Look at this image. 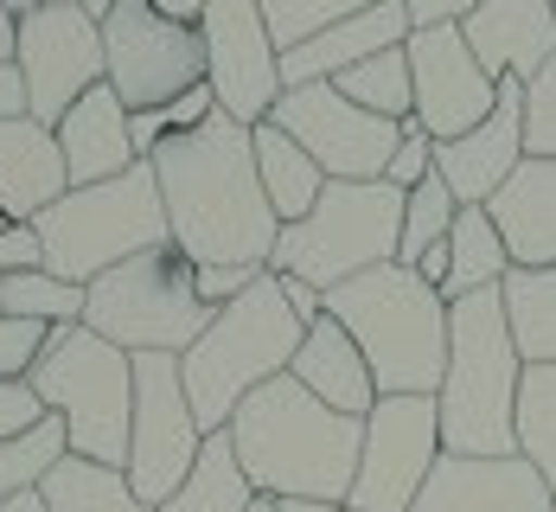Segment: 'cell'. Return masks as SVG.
<instances>
[{
    "mask_svg": "<svg viewBox=\"0 0 556 512\" xmlns=\"http://www.w3.org/2000/svg\"><path fill=\"white\" fill-rule=\"evenodd\" d=\"M13 115H26V84L13 64H0V122H13Z\"/></svg>",
    "mask_w": 556,
    "mask_h": 512,
    "instance_id": "f6af8a7d",
    "label": "cell"
},
{
    "mask_svg": "<svg viewBox=\"0 0 556 512\" xmlns=\"http://www.w3.org/2000/svg\"><path fill=\"white\" fill-rule=\"evenodd\" d=\"M269 276V270H250V263H205V270H192V283H199V301L218 314V308H230L243 288H256Z\"/></svg>",
    "mask_w": 556,
    "mask_h": 512,
    "instance_id": "f35d334b",
    "label": "cell"
},
{
    "mask_svg": "<svg viewBox=\"0 0 556 512\" xmlns=\"http://www.w3.org/2000/svg\"><path fill=\"white\" fill-rule=\"evenodd\" d=\"M525 154L556 161V58L525 84Z\"/></svg>",
    "mask_w": 556,
    "mask_h": 512,
    "instance_id": "d590c367",
    "label": "cell"
},
{
    "mask_svg": "<svg viewBox=\"0 0 556 512\" xmlns=\"http://www.w3.org/2000/svg\"><path fill=\"white\" fill-rule=\"evenodd\" d=\"M409 512H556V487L525 455H442Z\"/></svg>",
    "mask_w": 556,
    "mask_h": 512,
    "instance_id": "e0dca14e",
    "label": "cell"
},
{
    "mask_svg": "<svg viewBox=\"0 0 556 512\" xmlns=\"http://www.w3.org/2000/svg\"><path fill=\"white\" fill-rule=\"evenodd\" d=\"M403 39H409L403 0H378V7L339 20V26H327V33H314L307 46L281 52V90H294V84H333V77H345L352 64H365V58H378V52H396Z\"/></svg>",
    "mask_w": 556,
    "mask_h": 512,
    "instance_id": "ffe728a7",
    "label": "cell"
},
{
    "mask_svg": "<svg viewBox=\"0 0 556 512\" xmlns=\"http://www.w3.org/2000/svg\"><path fill=\"white\" fill-rule=\"evenodd\" d=\"M20 270H46V243H39L33 225L0 230V276H20Z\"/></svg>",
    "mask_w": 556,
    "mask_h": 512,
    "instance_id": "60d3db41",
    "label": "cell"
},
{
    "mask_svg": "<svg viewBox=\"0 0 556 512\" xmlns=\"http://www.w3.org/2000/svg\"><path fill=\"white\" fill-rule=\"evenodd\" d=\"M64 192H71V173H64L52 128H39L33 115L0 122V218L7 225H33Z\"/></svg>",
    "mask_w": 556,
    "mask_h": 512,
    "instance_id": "7402d4cb",
    "label": "cell"
},
{
    "mask_svg": "<svg viewBox=\"0 0 556 512\" xmlns=\"http://www.w3.org/2000/svg\"><path fill=\"white\" fill-rule=\"evenodd\" d=\"M110 7H115V0H84V13H90L97 26L110 20ZM148 7H154V13H167V20H179V26H199V13H205L212 0H148Z\"/></svg>",
    "mask_w": 556,
    "mask_h": 512,
    "instance_id": "7bdbcfd3",
    "label": "cell"
},
{
    "mask_svg": "<svg viewBox=\"0 0 556 512\" xmlns=\"http://www.w3.org/2000/svg\"><path fill=\"white\" fill-rule=\"evenodd\" d=\"M365 7H378V0H263V20H269V39H276L281 52H294L314 33H327V26L365 13Z\"/></svg>",
    "mask_w": 556,
    "mask_h": 512,
    "instance_id": "e575fe53",
    "label": "cell"
},
{
    "mask_svg": "<svg viewBox=\"0 0 556 512\" xmlns=\"http://www.w3.org/2000/svg\"><path fill=\"white\" fill-rule=\"evenodd\" d=\"M46 340H52V327H33V321H7V314H0V385H26V372L39 365Z\"/></svg>",
    "mask_w": 556,
    "mask_h": 512,
    "instance_id": "8d00e7d4",
    "label": "cell"
},
{
    "mask_svg": "<svg viewBox=\"0 0 556 512\" xmlns=\"http://www.w3.org/2000/svg\"><path fill=\"white\" fill-rule=\"evenodd\" d=\"M442 455L447 449H442L435 398H378V410L365 416L358 474H352L345 507L352 512H409Z\"/></svg>",
    "mask_w": 556,
    "mask_h": 512,
    "instance_id": "7c38bea8",
    "label": "cell"
},
{
    "mask_svg": "<svg viewBox=\"0 0 556 512\" xmlns=\"http://www.w3.org/2000/svg\"><path fill=\"white\" fill-rule=\"evenodd\" d=\"M429 173H435V141H429L416 122H403V141H396V154H390L384 179L396 186V192H416Z\"/></svg>",
    "mask_w": 556,
    "mask_h": 512,
    "instance_id": "74e56055",
    "label": "cell"
},
{
    "mask_svg": "<svg viewBox=\"0 0 556 512\" xmlns=\"http://www.w3.org/2000/svg\"><path fill=\"white\" fill-rule=\"evenodd\" d=\"M0 7H7L13 20H26V13H33V0H0Z\"/></svg>",
    "mask_w": 556,
    "mask_h": 512,
    "instance_id": "681fc988",
    "label": "cell"
},
{
    "mask_svg": "<svg viewBox=\"0 0 556 512\" xmlns=\"http://www.w3.org/2000/svg\"><path fill=\"white\" fill-rule=\"evenodd\" d=\"M276 512H352V507H327V500H276Z\"/></svg>",
    "mask_w": 556,
    "mask_h": 512,
    "instance_id": "7dc6e473",
    "label": "cell"
},
{
    "mask_svg": "<svg viewBox=\"0 0 556 512\" xmlns=\"http://www.w3.org/2000/svg\"><path fill=\"white\" fill-rule=\"evenodd\" d=\"M39 494H46V512H154L135 487H128V474H122V467L77 461V455L58 461Z\"/></svg>",
    "mask_w": 556,
    "mask_h": 512,
    "instance_id": "83f0119b",
    "label": "cell"
},
{
    "mask_svg": "<svg viewBox=\"0 0 556 512\" xmlns=\"http://www.w3.org/2000/svg\"><path fill=\"white\" fill-rule=\"evenodd\" d=\"M473 7H480V0H403V13H409V33H422V26H460Z\"/></svg>",
    "mask_w": 556,
    "mask_h": 512,
    "instance_id": "b9f144b4",
    "label": "cell"
},
{
    "mask_svg": "<svg viewBox=\"0 0 556 512\" xmlns=\"http://www.w3.org/2000/svg\"><path fill=\"white\" fill-rule=\"evenodd\" d=\"M52 135H58V154H64L71 186H103V179H122L128 167H141V154L128 141V110H122V97H115L110 84H97L90 97H77Z\"/></svg>",
    "mask_w": 556,
    "mask_h": 512,
    "instance_id": "44dd1931",
    "label": "cell"
},
{
    "mask_svg": "<svg viewBox=\"0 0 556 512\" xmlns=\"http://www.w3.org/2000/svg\"><path fill=\"white\" fill-rule=\"evenodd\" d=\"M454 192H447L442 173H429L416 192H403V243H396V263L403 270H416L422 263V250H435L447 230H454Z\"/></svg>",
    "mask_w": 556,
    "mask_h": 512,
    "instance_id": "836d02e7",
    "label": "cell"
},
{
    "mask_svg": "<svg viewBox=\"0 0 556 512\" xmlns=\"http://www.w3.org/2000/svg\"><path fill=\"white\" fill-rule=\"evenodd\" d=\"M148 167L161 179L173 250L192 270H205V263L269 270L281 225H276V212H269V199H263L256 148H250V128L243 122L212 115L205 128L161 141L148 154Z\"/></svg>",
    "mask_w": 556,
    "mask_h": 512,
    "instance_id": "6da1fadb",
    "label": "cell"
},
{
    "mask_svg": "<svg viewBox=\"0 0 556 512\" xmlns=\"http://www.w3.org/2000/svg\"><path fill=\"white\" fill-rule=\"evenodd\" d=\"M511 436H518V455L556 487V365H525L518 410H511Z\"/></svg>",
    "mask_w": 556,
    "mask_h": 512,
    "instance_id": "4dcf8cb0",
    "label": "cell"
},
{
    "mask_svg": "<svg viewBox=\"0 0 556 512\" xmlns=\"http://www.w3.org/2000/svg\"><path fill=\"white\" fill-rule=\"evenodd\" d=\"M0 230H7V218H0Z\"/></svg>",
    "mask_w": 556,
    "mask_h": 512,
    "instance_id": "f5cc1de1",
    "label": "cell"
},
{
    "mask_svg": "<svg viewBox=\"0 0 556 512\" xmlns=\"http://www.w3.org/2000/svg\"><path fill=\"white\" fill-rule=\"evenodd\" d=\"M505 327L525 365H556V263L551 270H511L500 283Z\"/></svg>",
    "mask_w": 556,
    "mask_h": 512,
    "instance_id": "4316f807",
    "label": "cell"
},
{
    "mask_svg": "<svg viewBox=\"0 0 556 512\" xmlns=\"http://www.w3.org/2000/svg\"><path fill=\"white\" fill-rule=\"evenodd\" d=\"M199 449H205V429L186 403L179 359L167 352L135 359V423H128V461H122L128 487L161 512L199 467Z\"/></svg>",
    "mask_w": 556,
    "mask_h": 512,
    "instance_id": "8fae6325",
    "label": "cell"
},
{
    "mask_svg": "<svg viewBox=\"0 0 556 512\" xmlns=\"http://www.w3.org/2000/svg\"><path fill=\"white\" fill-rule=\"evenodd\" d=\"M224 436H230V449L243 461L256 500H327V507H345L352 474H358L365 423L327 410L281 372V378H269L263 391H250L237 403Z\"/></svg>",
    "mask_w": 556,
    "mask_h": 512,
    "instance_id": "7a4b0ae2",
    "label": "cell"
},
{
    "mask_svg": "<svg viewBox=\"0 0 556 512\" xmlns=\"http://www.w3.org/2000/svg\"><path fill=\"white\" fill-rule=\"evenodd\" d=\"M0 314L33 327H84V288L52 270H20V276H0Z\"/></svg>",
    "mask_w": 556,
    "mask_h": 512,
    "instance_id": "1f68e13d",
    "label": "cell"
},
{
    "mask_svg": "<svg viewBox=\"0 0 556 512\" xmlns=\"http://www.w3.org/2000/svg\"><path fill=\"white\" fill-rule=\"evenodd\" d=\"M403 52H409V84H416V128L435 148L460 141L467 128H480L493 115L500 84L480 71L460 26H422V33L403 39Z\"/></svg>",
    "mask_w": 556,
    "mask_h": 512,
    "instance_id": "2e32d148",
    "label": "cell"
},
{
    "mask_svg": "<svg viewBox=\"0 0 556 512\" xmlns=\"http://www.w3.org/2000/svg\"><path fill=\"white\" fill-rule=\"evenodd\" d=\"M250 148H256V179H263V199H269L276 225H301V218L320 205L327 173L314 167V161L301 154V141H288L276 122H256V128H250Z\"/></svg>",
    "mask_w": 556,
    "mask_h": 512,
    "instance_id": "d4e9b609",
    "label": "cell"
},
{
    "mask_svg": "<svg viewBox=\"0 0 556 512\" xmlns=\"http://www.w3.org/2000/svg\"><path fill=\"white\" fill-rule=\"evenodd\" d=\"M301 340H307V327L288 308L276 276H263L256 288H243L230 308H218L212 327L179 352V385H186V403H192L199 429L205 436L230 429L237 403L250 391H263L269 378H281L294 365Z\"/></svg>",
    "mask_w": 556,
    "mask_h": 512,
    "instance_id": "277c9868",
    "label": "cell"
},
{
    "mask_svg": "<svg viewBox=\"0 0 556 512\" xmlns=\"http://www.w3.org/2000/svg\"><path fill=\"white\" fill-rule=\"evenodd\" d=\"M84 327L97 340L122 346L128 359H148V352L179 359L186 346L212 327V308L199 301L192 263L173 243H161L148 257L115 263L110 276H97V283L84 288Z\"/></svg>",
    "mask_w": 556,
    "mask_h": 512,
    "instance_id": "9c48e42d",
    "label": "cell"
},
{
    "mask_svg": "<svg viewBox=\"0 0 556 512\" xmlns=\"http://www.w3.org/2000/svg\"><path fill=\"white\" fill-rule=\"evenodd\" d=\"M0 512H46V494H20V500H7Z\"/></svg>",
    "mask_w": 556,
    "mask_h": 512,
    "instance_id": "c3c4849f",
    "label": "cell"
},
{
    "mask_svg": "<svg viewBox=\"0 0 556 512\" xmlns=\"http://www.w3.org/2000/svg\"><path fill=\"white\" fill-rule=\"evenodd\" d=\"M33 7H84V0H33Z\"/></svg>",
    "mask_w": 556,
    "mask_h": 512,
    "instance_id": "f907efd6",
    "label": "cell"
},
{
    "mask_svg": "<svg viewBox=\"0 0 556 512\" xmlns=\"http://www.w3.org/2000/svg\"><path fill=\"white\" fill-rule=\"evenodd\" d=\"M103 84L122 97V110H167L186 90L205 84V46L199 26H179L154 13L148 0H115L103 20Z\"/></svg>",
    "mask_w": 556,
    "mask_h": 512,
    "instance_id": "30bf717a",
    "label": "cell"
},
{
    "mask_svg": "<svg viewBox=\"0 0 556 512\" xmlns=\"http://www.w3.org/2000/svg\"><path fill=\"white\" fill-rule=\"evenodd\" d=\"M403 243V192L390 179H327L320 205L301 225H281L269 276H301L320 295L365 270L396 263Z\"/></svg>",
    "mask_w": 556,
    "mask_h": 512,
    "instance_id": "ba28073f",
    "label": "cell"
},
{
    "mask_svg": "<svg viewBox=\"0 0 556 512\" xmlns=\"http://www.w3.org/2000/svg\"><path fill=\"white\" fill-rule=\"evenodd\" d=\"M256 507V487H250V474H243V461L230 449V436H205V449H199V467L186 474V487L173 494L161 512H250Z\"/></svg>",
    "mask_w": 556,
    "mask_h": 512,
    "instance_id": "f1b7e54d",
    "label": "cell"
},
{
    "mask_svg": "<svg viewBox=\"0 0 556 512\" xmlns=\"http://www.w3.org/2000/svg\"><path fill=\"white\" fill-rule=\"evenodd\" d=\"M518 167H525V84H500L493 115L460 141L435 148V173L447 179L454 205H486Z\"/></svg>",
    "mask_w": 556,
    "mask_h": 512,
    "instance_id": "ac0fdd59",
    "label": "cell"
},
{
    "mask_svg": "<svg viewBox=\"0 0 556 512\" xmlns=\"http://www.w3.org/2000/svg\"><path fill=\"white\" fill-rule=\"evenodd\" d=\"M327 314L358 340L378 398H435L447 372V301L416 270L384 263L327 288Z\"/></svg>",
    "mask_w": 556,
    "mask_h": 512,
    "instance_id": "3957f363",
    "label": "cell"
},
{
    "mask_svg": "<svg viewBox=\"0 0 556 512\" xmlns=\"http://www.w3.org/2000/svg\"><path fill=\"white\" fill-rule=\"evenodd\" d=\"M288 378L307 391V398H320L327 410L339 416H371L378 410V385H371V365H365V352L358 340L339 327L333 314H320L314 327H307V340L294 352V365H288Z\"/></svg>",
    "mask_w": 556,
    "mask_h": 512,
    "instance_id": "603a6c76",
    "label": "cell"
},
{
    "mask_svg": "<svg viewBox=\"0 0 556 512\" xmlns=\"http://www.w3.org/2000/svg\"><path fill=\"white\" fill-rule=\"evenodd\" d=\"M33 423H46V403L33 398V385H0V442L26 436Z\"/></svg>",
    "mask_w": 556,
    "mask_h": 512,
    "instance_id": "ab89813d",
    "label": "cell"
},
{
    "mask_svg": "<svg viewBox=\"0 0 556 512\" xmlns=\"http://www.w3.org/2000/svg\"><path fill=\"white\" fill-rule=\"evenodd\" d=\"M46 416L64 423L71 455L122 467L128 461V423H135V359L122 346L97 340L90 327H52L39 365L26 372Z\"/></svg>",
    "mask_w": 556,
    "mask_h": 512,
    "instance_id": "52a82bcc",
    "label": "cell"
},
{
    "mask_svg": "<svg viewBox=\"0 0 556 512\" xmlns=\"http://www.w3.org/2000/svg\"><path fill=\"white\" fill-rule=\"evenodd\" d=\"M199 46H205V90L218 115L256 128L281 103V46L269 39L263 0H212L199 13Z\"/></svg>",
    "mask_w": 556,
    "mask_h": 512,
    "instance_id": "4fadbf2b",
    "label": "cell"
},
{
    "mask_svg": "<svg viewBox=\"0 0 556 512\" xmlns=\"http://www.w3.org/2000/svg\"><path fill=\"white\" fill-rule=\"evenodd\" d=\"M269 122L288 141H301V154L327 179H384L390 154L403 141V122H384V115L345 103L333 84H294V90H281Z\"/></svg>",
    "mask_w": 556,
    "mask_h": 512,
    "instance_id": "5bb4252c",
    "label": "cell"
},
{
    "mask_svg": "<svg viewBox=\"0 0 556 512\" xmlns=\"http://www.w3.org/2000/svg\"><path fill=\"white\" fill-rule=\"evenodd\" d=\"M250 512H276V500H256V507H250Z\"/></svg>",
    "mask_w": 556,
    "mask_h": 512,
    "instance_id": "816d5d0a",
    "label": "cell"
},
{
    "mask_svg": "<svg viewBox=\"0 0 556 512\" xmlns=\"http://www.w3.org/2000/svg\"><path fill=\"white\" fill-rule=\"evenodd\" d=\"M13 71L26 84V115L39 128H58L77 97L103 84V26L84 7H33L20 20Z\"/></svg>",
    "mask_w": 556,
    "mask_h": 512,
    "instance_id": "9a60e30c",
    "label": "cell"
},
{
    "mask_svg": "<svg viewBox=\"0 0 556 512\" xmlns=\"http://www.w3.org/2000/svg\"><path fill=\"white\" fill-rule=\"evenodd\" d=\"M333 90L358 110L384 115V122H416V84H409V52H378L365 64H352L345 77H333Z\"/></svg>",
    "mask_w": 556,
    "mask_h": 512,
    "instance_id": "f546056e",
    "label": "cell"
},
{
    "mask_svg": "<svg viewBox=\"0 0 556 512\" xmlns=\"http://www.w3.org/2000/svg\"><path fill=\"white\" fill-rule=\"evenodd\" d=\"M33 230L46 243V270L77 288L110 276L128 257H148V250L173 243L161 179H154L148 161L128 167L122 179H103V186H71L58 205H46L33 218Z\"/></svg>",
    "mask_w": 556,
    "mask_h": 512,
    "instance_id": "8992f818",
    "label": "cell"
},
{
    "mask_svg": "<svg viewBox=\"0 0 556 512\" xmlns=\"http://www.w3.org/2000/svg\"><path fill=\"white\" fill-rule=\"evenodd\" d=\"M13 52H20V20L0 7V64H13Z\"/></svg>",
    "mask_w": 556,
    "mask_h": 512,
    "instance_id": "bcb514c9",
    "label": "cell"
},
{
    "mask_svg": "<svg viewBox=\"0 0 556 512\" xmlns=\"http://www.w3.org/2000/svg\"><path fill=\"white\" fill-rule=\"evenodd\" d=\"M525 359L511 346L500 288H480L447 308V372L435 391L447 455H518L511 410H518Z\"/></svg>",
    "mask_w": 556,
    "mask_h": 512,
    "instance_id": "5b68a950",
    "label": "cell"
},
{
    "mask_svg": "<svg viewBox=\"0 0 556 512\" xmlns=\"http://www.w3.org/2000/svg\"><path fill=\"white\" fill-rule=\"evenodd\" d=\"M511 276V250H505L500 225L486 205H460L454 212V230H447V283H442V301H467L480 288H500Z\"/></svg>",
    "mask_w": 556,
    "mask_h": 512,
    "instance_id": "484cf974",
    "label": "cell"
},
{
    "mask_svg": "<svg viewBox=\"0 0 556 512\" xmlns=\"http://www.w3.org/2000/svg\"><path fill=\"white\" fill-rule=\"evenodd\" d=\"M64 455H71V436H64V423H58V416L33 423V429H26V436H13V442H0V507H7V500H20V494H39V487H46V474H52Z\"/></svg>",
    "mask_w": 556,
    "mask_h": 512,
    "instance_id": "d6a6232c",
    "label": "cell"
},
{
    "mask_svg": "<svg viewBox=\"0 0 556 512\" xmlns=\"http://www.w3.org/2000/svg\"><path fill=\"white\" fill-rule=\"evenodd\" d=\"M460 33L493 84H531L556 58V7L551 0H480L460 20Z\"/></svg>",
    "mask_w": 556,
    "mask_h": 512,
    "instance_id": "d6986e66",
    "label": "cell"
},
{
    "mask_svg": "<svg viewBox=\"0 0 556 512\" xmlns=\"http://www.w3.org/2000/svg\"><path fill=\"white\" fill-rule=\"evenodd\" d=\"M551 7H556V0H551Z\"/></svg>",
    "mask_w": 556,
    "mask_h": 512,
    "instance_id": "db71d44e",
    "label": "cell"
},
{
    "mask_svg": "<svg viewBox=\"0 0 556 512\" xmlns=\"http://www.w3.org/2000/svg\"><path fill=\"white\" fill-rule=\"evenodd\" d=\"M486 212L511 250V270H551L556 263V161L525 154V167L486 199Z\"/></svg>",
    "mask_w": 556,
    "mask_h": 512,
    "instance_id": "cb8c5ba5",
    "label": "cell"
},
{
    "mask_svg": "<svg viewBox=\"0 0 556 512\" xmlns=\"http://www.w3.org/2000/svg\"><path fill=\"white\" fill-rule=\"evenodd\" d=\"M276 283H281V295H288V308L301 314V327H314V321L327 314V295L314 283H301V276H276Z\"/></svg>",
    "mask_w": 556,
    "mask_h": 512,
    "instance_id": "ee69618b",
    "label": "cell"
}]
</instances>
